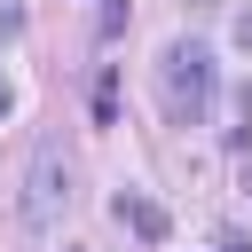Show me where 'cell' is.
I'll return each mask as SVG.
<instances>
[{
    "label": "cell",
    "instance_id": "ba28073f",
    "mask_svg": "<svg viewBox=\"0 0 252 252\" xmlns=\"http://www.w3.org/2000/svg\"><path fill=\"white\" fill-rule=\"evenodd\" d=\"M244 197H252V173H244Z\"/></svg>",
    "mask_w": 252,
    "mask_h": 252
},
{
    "label": "cell",
    "instance_id": "3957f363",
    "mask_svg": "<svg viewBox=\"0 0 252 252\" xmlns=\"http://www.w3.org/2000/svg\"><path fill=\"white\" fill-rule=\"evenodd\" d=\"M110 213H118V228H134L142 244H165V205H158V197H142V189H118V197H110Z\"/></svg>",
    "mask_w": 252,
    "mask_h": 252
},
{
    "label": "cell",
    "instance_id": "277c9868",
    "mask_svg": "<svg viewBox=\"0 0 252 252\" xmlns=\"http://www.w3.org/2000/svg\"><path fill=\"white\" fill-rule=\"evenodd\" d=\"M94 126H118V79L110 71L94 79Z\"/></svg>",
    "mask_w": 252,
    "mask_h": 252
},
{
    "label": "cell",
    "instance_id": "7a4b0ae2",
    "mask_svg": "<svg viewBox=\"0 0 252 252\" xmlns=\"http://www.w3.org/2000/svg\"><path fill=\"white\" fill-rule=\"evenodd\" d=\"M63 205H71V158H63V142H39L32 173H24V228H55Z\"/></svg>",
    "mask_w": 252,
    "mask_h": 252
},
{
    "label": "cell",
    "instance_id": "52a82bcc",
    "mask_svg": "<svg viewBox=\"0 0 252 252\" xmlns=\"http://www.w3.org/2000/svg\"><path fill=\"white\" fill-rule=\"evenodd\" d=\"M8 110H16V87H8V79H0V118H8Z\"/></svg>",
    "mask_w": 252,
    "mask_h": 252
},
{
    "label": "cell",
    "instance_id": "8992f818",
    "mask_svg": "<svg viewBox=\"0 0 252 252\" xmlns=\"http://www.w3.org/2000/svg\"><path fill=\"white\" fill-rule=\"evenodd\" d=\"M24 32V0H0V39H16Z\"/></svg>",
    "mask_w": 252,
    "mask_h": 252
},
{
    "label": "cell",
    "instance_id": "5b68a950",
    "mask_svg": "<svg viewBox=\"0 0 252 252\" xmlns=\"http://www.w3.org/2000/svg\"><path fill=\"white\" fill-rule=\"evenodd\" d=\"M126 16H134L126 0H102V16H94V39H118V32H126Z\"/></svg>",
    "mask_w": 252,
    "mask_h": 252
},
{
    "label": "cell",
    "instance_id": "6da1fadb",
    "mask_svg": "<svg viewBox=\"0 0 252 252\" xmlns=\"http://www.w3.org/2000/svg\"><path fill=\"white\" fill-rule=\"evenodd\" d=\"M213 87H220V63H213L205 39H173L158 55V102H165L173 126H205L213 118Z\"/></svg>",
    "mask_w": 252,
    "mask_h": 252
}]
</instances>
